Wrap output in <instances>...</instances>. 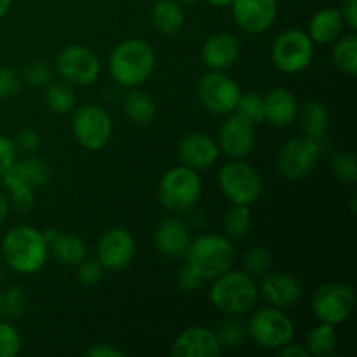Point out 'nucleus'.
I'll use <instances>...</instances> for the list:
<instances>
[{
	"instance_id": "nucleus-1",
	"label": "nucleus",
	"mask_w": 357,
	"mask_h": 357,
	"mask_svg": "<svg viewBox=\"0 0 357 357\" xmlns=\"http://www.w3.org/2000/svg\"><path fill=\"white\" fill-rule=\"evenodd\" d=\"M157 65L153 45L143 38L121 40L108 56V72L115 84L135 89L150 79Z\"/></svg>"
},
{
	"instance_id": "nucleus-2",
	"label": "nucleus",
	"mask_w": 357,
	"mask_h": 357,
	"mask_svg": "<svg viewBox=\"0 0 357 357\" xmlns=\"http://www.w3.org/2000/svg\"><path fill=\"white\" fill-rule=\"evenodd\" d=\"M3 265L17 274H37L49 258V244L44 232L31 225H17L2 239Z\"/></svg>"
},
{
	"instance_id": "nucleus-3",
	"label": "nucleus",
	"mask_w": 357,
	"mask_h": 357,
	"mask_svg": "<svg viewBox=\"0 0 357 357\" xmlns=\"http://www.w3.org/2000/svg\"><path fill=\"white\" fill-rule=\"evenodd\" d=\"M257 279L244 271H227L213 279L209 289L211 305L223 316H243L250 312L258 302Z\"/></svg>"
},
{
	"instance_id": "nucleus-4",
	"label": "nucleus",
	"mask_w": 357,
	"mask_h": 357,
	"mask_svg": "<svg viewBox=\"0 0 357 357\" xmlns=\"http://www.w3.org/2000/svg\"><path fill=\"white\" fill-rule=\"evenodd\" d=\"M187 265H190L202 279H215L230 271L236 260L232 241L220 234H204L190 241L187 253Z\"/></svg>"
},
{
	"instance_id": "nucleus-5",
	"label": "nucleus",
	"mask_w": 357,
	"mask_h": 357,
	"mask_svg": "<svg viewBox=\"0 0 357 357\" xmlns=\"http://www.w3.org/2000/svg\"><path fill=\"white\" fill-rule=\"evenodd\" d=\"M159 201L167 211L171 213H185L190 211L202 194V181L197 171L190 167L178 164L171 167L160 176Z\"/></svg>"
},
{
	"instance_id": "nucleus-6",
	"label": "nucleus",
	"mask_w": 357,
	"mask_h": 357,
	"mask_svg": "<svg viewBox=\"0 0 357 357\" xmlns=\"http://www.w3.org/2000/svg\"><path fill=\"white\" fill-rule=\"evenodd\" d=\"M248 338L258 347L267 351H279L295 338V324L284 309L267 305L260 307L250 316L246 324Z\"/></svg>"
},
{
	"instance_id": "nucleus-7",
	"label": "nucleus",
	"mask_w": 357,
	"mask_h": 357,
	"mask_svg": "<svg viewBox=\"0 0 357 357\" xmlns=\"http://www.w3.org/2000/svg\"><path fill=\"white\" fill-rule=\"evenodd\" d=\"M72 132L82 149L100 152L110 143L114 135V121L100 105H79L72 112Z\"/></svg>"
},
{
	"instance_id": "nucleus-8",
	"label": "nucleus",
	"mask_w": 357,
	"mask_h": 357,
	"mask_svg": "<svg viewBox=\"0 0 357 357\" xmlns=\"http://www.w3.org/2000/svg\"><path fill=\"white\" fill-rule=\"evenodd\" d=\"M357 295L344 281H328L321 284L310 300V310L319 323L338 326L354 314Z\"/></svg>"
},
{
	"instance_id": "nucleus-9",
	"label": "nucleus",
	"mask_w": 357,
	"mask_h": 357,
	"mask_svg": "<svg viewBox=\"0 0 357 357\" xmlns=\"http://www.w3.org/2000/svg\"><path fill=\"white\" fill-rule=\"evenodd\" d=\"M218 187L232 204L251 206L264 192V180L251 164L243 159H232L220 167Z\"/></svg>"
},
{
	"instance_id": "nucleus-10",
	"label": "nucleus",
	"mask_w": 357,
	"mask_h": 357,
	"mask_svg": "<svg viewBox=\"0 0 357 357\" xmlns=\"http://www.w3.org/2000/svg\"><path fill=\"white\" fill-rule=\"evenodd\" d=\"M309 33L300 28H289L281 31L272 42V63L282 73H300L309 68L314 61L316 47Z\"/></svg>"
},
{
	"instance_id": "nucleus-11",
	"label": "nucleus",
	"mask_w": 357,
	"mask_h": 357,
	"mask_svg": "<svg viewBox=\"0 0 357 357\" xmlns=\"http://www.w3.org/2000/svg\"><path fill=\"white\" fill-rule=\"evenodd\" d=\"M54 72L72 86L86 87L98 80L101 61L96 52L82 44H70L58 52L54 59Z\"/></svg>"
},
{
	"instance_id": "nucleus-12",
	"label": "nucleus",
	"mask_w": 357,
	"mask_h": 357,
	"mask_svg": "<svg viewBox=\"0 0 357 357\" xmlns=\"http://www.w3.org/2000/svg\"><path fill=\"white\" fill-rule=\"evenodd\" d=\"M241 86L225 72L209 70L199 79L197 98L206 112L216 117L234 114L241 96Z\"/></svg>"
},
{
	"instance_id": "nucleus-13",
	"label": "nucleus",
	"mask_w": 357,
	"mask_h": 357,
	"mask_svg": "<svg viewBox=\"0 0 357 357\" xmlns=\"http://www.w3.org/2000/svg\"><path fill=\"white\" fill-rule=\"evenodd\" d=\"M321 157L319 139L296 136L286 142L278 155V169L288 181H300L312 173Z\"/></svg>"
},
{
	"instance_id": "nucleus-14",
	"label": "nucleus",
	"mask_w": 357,
	"mask_h": 357,
	"mask_svg": "<svg viewBox=\"0 0 357 357\" xmlns=\"http://www.w3.org/2000/svg\"><path fill=\"white\" fill-rule=\"evenodd\" d=\"M136 257L135 236L124 227L105 230L96 243V260L105 271H122L129 267Z\"/></svg>"
},
{
	"instance_id": "nucleus-15",
	"label": "nucleus",
	"mask_w": 357,
	"mask_h": 357,
	"mask_svg": "<svg viewBox=\"0 0 357 357\" xmlns=\"http://www.w3.org/2000/svg\"><path fill=\"white\" fill-rule=\"evenodd\" d=\"M216 143L220 146V152H223L230 159H244L253 152L257 145V131H255V126L244 121L243 117L237 114H229L225 115V121L220 126Z\"/></svg>"
},
{
	"instance_id": "nucleus-16",
	"label": "nucleus",
	"mask_w": 357,
	"mask_h": 357,
	"mask_svg": "<svg viewBox=\"0 0 357 357\" xmlns=\"http://www.w3.org/2000/svg\"><path fill=\"white\" fill-rule=\"evenodd\" d=\"M237 26L250 35L267 31L278 20V0H234L230 3Z\"/></svg>"
},
{
	"instance_id": "nucleus-17",
	"label": "nucleus",
	"mask_w": 357,
	"mask_h": 357,
	"mask_svg": "<svg viewBox=\"0 0 357 357\" xmlns=\"http://www.w3.org/2000/svg\"><path fill=\"white\" fill-rule=\"evenodd\" d=\"M220 157V146L215 138L202 131H192L178 143V159L194 171L209 169Z\"/></svg>"
},
{
	"instance_id": "nucleus-18",
	"label": "nucleus",
	"mask_w": 357,
	"mask_h": 357,
	"mask_svg": "<svg viewBox=\"0 0 357 357\" xmlns=\"http://www.w3.org/2000/svg\"><path fill=\"white\" fill-rule=\"evenodd\" d=\"M258 291H260V295L264 296L268 305L279 307V309H288V307L296 305L303 295L302 284L298 282V279L293 278L288 272L281 271H268L261 278Z\"/></svg>"
},
{
	"instance_id": "nucleus-19",
	"label": "nucleus",
	"mask_w": 357,
	"mask_h": 357,
	"mask_svg": "<svg viewBox=\"0 0 357 357\" xmlns=\"http://www.w3.org/2000/svg\"><path fill=\"white\" fill-rule=\"evenodd\" d=\"M222 354L215 331L206 326H188L171 345L173 357H216Z\"/></svg>"
},
{
	"instance_id": "nucleus-20",
	"label": "nucleus",
	"mask_w": 357,
	"mask_h": 357,
	"mask_svg": "<svg viewBox=\"0 0 357 357\" xmlns=\"http://www.w3.org/2000/svg\"><path fill=\"white\" fill-rule=\"evenodd\" d=\"M241 56V44L229 31H218L206 38L201 49V61L208 70L225 72L232 68Z\"/></svg>"
},
{
	"instance_id": "nucleus-21",
	"label": "nucleus",
	"mask_w": 357,
	"mask_h": 357,
	"mask_svg": "<svg viewBox=\"0 0 357 357\" xmlns=\"http://www.w3.org/2000/svg\"><path fill=\"white\" fill-rule=\"evenodd\" d=\"M190 229L180 218H166L157 225L153 234L155 250L164 257H185L190 246Z\"/></svg>"
},
{
	"instance_id": "nucleus-22",
	"label": "nucleus",
	"mask_w": 357,
	"mask_h": 357,
	"mask_svg": "<svg viewBox=\"0 0 357 357\" xmlns=\"http://www.w3.org/2000/svg\"><path fill=\"white\" fill-rule=\"evenodd\" d=\"M49 244V253L61 265L77 267L87 258V244L82 237L72 232H61L56 229L42 230Z\"/></svg>"
},
{
	"instance_id": "nucleus-23",
	"label": "nucleus",
	"mask_w": 357,
	"mask_h": 357,
	"mask_svg": "<svg viewBox=\"0 0 357 357\" xmlns=\"http://www.w3.org/2000/svg\"><path fill=\"white\" fill-rule=\"evenodd\" d=\"M265 122L274 128H288L298 117V100L286 87H274L264 96Z\"/></svg>"
},
{
	"instance_id": "nucleus-24",
	"label": "nucleus",
	"mask_w": 357,
	"mask_h": 357,
	"mask_svg": "<svg viewBox=\"0 0 357 357\" xmlns=\"http://www.w3.org/2000/svg\"><path fill=\"white\" fill-rule=\"evenodd\" d=\"M345 30V23L342 20V14L338 7H324V9L317 10L312 16L309 23V33L310 40L314 44L328 45L333 44Z\"/></svg>"
},
{
	"instance_id": "nucleus-25",
	"label": "nucleus",
	"mask_w": 357,
	"mask_h": 357,
	"mask_svg": "<svg viewBox=\"0 0 357 357\" xmlns=\"http://www.w3.org/2000/svg\"><path fill=\"white\" fill-rule=\"evenodd\" d=\"M152 26L162 35H176L185 26V10L176 0H155L150 10Z\"/></svg>"
},
{
	"instance_id": "nucleus-26",
	"label": "nucleus",
	"mask_w": 357,
	"mask_h": 357,
	"mask_svg": "<svg viewBox=\"0 0 357 357\" xmlns=\"http://www.w3.org/2000/svg\"><path fill=\"white\" fill-rule=\"evenodd\" d=\"M296 121H298L303 136L321 139L326 135L328 126H330V112L321 101H307L298 108Z\"/></svg>"
},
{
	"instance_id": "nucleus-27",
	"label": "nucleus",
	"mask_w": 357,
	"mask_h": 357,
	"mask_svg": "<svg viewBox=\"0 0 357 357\" xmlns=\"http://www.w3.org/2000/svg\"><path fill=\"white\" fill-rule=\"evenodd\" d=\"M124 114L132 124L149 126L155 121L157 105L149 93L135 87L124 98Z\"/></svg>"
},
{
	"instance_id": "nucleus-28",
	"label": "nucleus",
	"mask_w": 357,
	"mask_h": 357,
	"mask_svg": "<svg viewBox=\"0 0 357 357\" xmlns=\"http://www.w3.org/2000/svg\"><path fill=\"white\" fill-rule=\"evenodd\" d=\"M0 178H2V185L6 188L10 206H14L20 211H28V209L33 208L35 188H31L13 167Z\"/></svg>"
},
{
	"instance_id": "nucleus-29",
	"label": "nucleus",
	"mask_w": 357,
	"mask_h": 357,
	"mask_svg": "<svg viewBox=\"0 0 357 357\" xmlns=\"http://www.w3.org/2000/svg\"><path fill=\"white\" fill-rule=\"evenodd\" d=\"M44 101L45 107L51 112L58 115L72 114L73 108L77 107V93L75 86L65 82V80H59L54 82L52 80L47 87H44Z\"/></svg>"
},
{
	"instance_id": "nucleus-30",
	"label": "nucleus",
	"mask_w": 357,
	"mask_h": 357,
	"mask_svg": "<svg viewBox=\"0 0 357 357\" xmlns=\"http://www.w3.org/2000/svg\"><path fill=\"white\" fill-rule=\"evenodd\" d=\"M331 59H333V65L342 73H345L349 77H354L357 73V35L342 33L333 42Z\"/></svg>"
},
{
	"instance_id": "nucleus-31",
	"label": "nucleus",
	"mask_w": 357,
	"mask_h": 357,
	"mask_svg": "<svg viewBox=\"0 0 357 357\" xmlns=\"http://www.w3.org/2000/svg\"><path fill=\"white\" fill-rule=\"evenodd\" d=\"M13 169L30 185L31 188H40L44 185H47L52 178V169L47 164V160L42 159V157L30 155L23 160H17L13 166Z\"/></svg>"
},
{
	"instance_id": "nucleus-32",
	"label": "nucleus",
	"mask_w": 357,
	"mask_h": 357,
	"mask_svg": "<svg viewBox=\"0 0 357 357\" xmlns=\"http://www.w3.org/2000/svg\"><path fill=\"white\" fill-rule=\"evenodd\" d=\"M338 345V335L333 324L319 323L307 333L305 349L309 356L326 357L335 352Z\"/></svg>"
},
{
	"instance_id": "nucleus-33",
	"label": "nucleus",
	"mask_w": 357,
	"mask_h": 357,
	"mask_svg": "<svg viewBox=\"0 0 357 357\" xmlns=\"http://www.w3.org/2000/svg\"><path fill=\"white\" fill-rule=\"evenodd\" d=\"M251 223V209L250 206L232 204V208L223 215V232L230 241H239L250 234Z\"/></svg>"
},
{
	"instance_id": "nucleus-34",
	"label": "nucleus",
	"mask_w": 357,
	"mask_h": 357,
	"mask_svg": "<svg viewBox=\"0 0 357 357\" xmlns=\"http://www.w3.org/2000/svg\"><path fill=\"white\" fill-rule=\"evenodd\" d=\"M215 331L216 340H218L220 347L223 349H237L246 342L248 338V328L246 324L236 319V316H229V319L222 321L216 326Z\"/></svg>"
},
{
	"instance_id": "nucleus-35",
	"label": "nucleus",
	"mask_w": 357,
	"mask_h": 357,
	"mask_svg": "<svg viewBox=\"0 0 357 357\" xmlns=\"http://www.w3.org/2000/svg\"><path fill=\"white\" fill-rule=\"evenodd\" d=\"M234 114H237L239 117H243L244 121H248L250 124H253L255 128L265 122V105H264V96L257 91H248V93H241L239 101H237V107L234 110Z\"/></svg>"
},
{
	"instance_id": "nucleus-36",
	"label": "nucleus",
	"mask_w": 357,
	"mask_h": 357,
	"mask_svg": "<svg viewBox=\"0 0 357 357\" xmlns=\"http://www.w3.org/2000/svg\"><path fill=\"white\" fill-rule=\"evenodd\" d=\"M331 174L337 181L344 185H354L357 181V160L354 153L351 152H337L331 157L330 162Z\"/></svg>"
},
{
	"instance_id": "nucleus-37",
	"label": "nucleus",
	"mask_w": 357,
	"mask_h": 357,
	"mask_svg": "<svg viewBox=\"0 0 357 357\" xmlns=\"http://www.w3.org/2000/svg\"><path fill=\"white\" fill-rule=\"evenodd\" d=\"M54 66L44 59H35L24 66L21 79L23 84H28L31 87H47L54 79Z\"/></svg>"
},
{
	"instance_id": "nucleus-38",
	"label": "nucleus",
	"mask_w": 357,
	"mask_h": 357,
	"mask_svg": "<svg viewBox=\"0 0 357 357\" xmlns=\"http://www.w3.org/2000/svg\"><path fill=\"white\" fill-rule=\"evenodd\" d=\"M28 295L21 286H10L2 291V316L9 319H20L26 312Z\"/></svg>"
},
{
	"instance_id": "nucleus-39",
	"label": "nucleus",
	"mask_w": 357,
	"mask_h": 357,
	"mask_svg": "<svg viewBox=\"0 0 357 357\" xmlns=\"http://www.w3.org/2000/svg\"><path fill=\"white\" fill-rule=\"evenodd\" d=\"M271 264H272V258L271 253H268L265 248L261 246H255L244 255L243 258V267L246 274H250L251 278L258 279V278H264L268 271H271Z\"/></svg>"
},
{
	"instance_id": "nucleus-40",
	"label": "nucleus",
	"mask_w": 357,
	"mask_h": 357,
	"mask_svg": "<svg viewBox=\"0 0 357 357\" xmlns=\"http://www.w3.org/2000/svg\"><path fill=\"white\" fill-rule=\"evenodd\" d=\"M23 347V338L14 324L0 321V357H16Z\"/></svg>"
},
{
	"instance_id": "nucleus-41",
	"label": "nucleus",
	"mask_w": 357,
	"mask_h": 357,
	"mask_svg": "<svg viewBox=\"0 0 357 357\" xmlns=\"http://www.w3.org/2000/svg\"><path fill=\"white\" fill-rule=\"evenodd\" d=\"M23 86V79L17 70L3 66L0 68V100H9L14 98L21 91Z\"/></svg>"
},
{
	"instance_id": "nucleus-42",
	"label": "nucleus",
	"mask_w": 357,
	"mask_h": 357,
	"mask_svg": "<svg viewBox=\"0 0 357 357\" xmlns=\"http://www.w3.org/2000/svg\"><path fill=\"white\" fill-rule=\"evenodd\" d=\"M103 275L105 268L96 258H94V260L86 258V260H82L77 265V279H79L84 286H96L98 282L103 279Z\"/></svg>"
},
{
	"instance_id": "nucleus-43",
	"label": "nucleus",
	"mask_w": 357,
	"mask_h": 357,
	"mask_svg": "<svg viewBox=\"0 0 357 357\" xmlns=\"http://www.w3.org/2000/svg\"><path fill=\"white\" fill-rule=\"evenodd\" d=\"M14 145H16L17 152L24 153H35L37 149L40 146V135H38L37 129L33 128H24L21 131L16 132L14 136Z\"/></svg>"
},
{
	"instance_id": "nucleus-44",
	"label": "nucleus",
	"mask_w": 357,
	"mask_h": 357,
	"mask_svg": "<svg viewBox=\"0 0 357 357\" xmlns=\"http://www.w3.org/2000/svg\"><path fill=\"white\" fill-rule=\"evenodd\" d=\"M17 162V149L7 136L0 135V176L6 174Z\"/></svg>"
},
{
	"instance_id": "nucleus-45",
	"label": "nucleus",
	"mask_w": 357,
	"mask_h": 357,
	"mask_svg": "<svg viewBox=\"0 0 357 357\" xmlns=\"http://www.w3.org/2000/svg\"><path fill=\"white\" fill-rule=\"evenodd\" d=\"M176 281L181 291H197L204 279H202L190 265H185V267L178 272Z\"/></svg>"
},
{
	"instance_id": "nucleus-46",
	"label": "nucleus",
	"mask_w": 357,
	"mask_h": 357,
	"mask_svg": "<svg viewBox=\"0 0 357 357\" xmlns=\"http://www.w3.org/2000/svg\"><path fill=\"white\" fill-rule=\"evenodd\" d=\"M344 20L345 26L351 28L352 31L357 30V0H344L342 6L338 7Z\"/></svg>"
},
{
	"instance_id": "nucleus-47",
	"label": "nucleus",
	"mask_w": 357,
	"mask_h": 357,
	"mask_svg": "<svg viewBox=\"0 0 357 357\" xmlns=\"http://www.w3.org/2000/svg\"><path fill=\"white\" fill-rule=\"evenodd\" d=\"M87 356L91 357H124L126 354L121 351V349L114 347V345H108V344H100V345H94L87 351Z\"/></svg>"
},
{
	"instance_id": "nucleus-48",
	"label": "nucleus",
	"mask_w": 357,
	"mask_h": 357,
	"mask_svg": "<svg viewBox=\"0 0 357 357\" xmlns=\"http://www.w3.org/2000/svg\"><path fill=\"white\" fill-rule=\"evenodd\" d=\"M279 354L282 357H310L309 352H307L305 345L302 344H295V342H289V344H286L284 347L279 349Z\"/></svg>"
},
{
	"instance_id": "nucleus-49",
	"label": "nucleus",
	"mask_w": 357,
	"mask_h": 357,
	"mask_svg": "<svg viewBox=\"0 0 357 357\" xmlns=\"http://www.w3.org/2000/svg\"><path fill=\"white\" fill-rule=\"evenodd\" d=\"M9 209H10V202L9 197L3 190H0V227L6 223L7 216H9Z\"/></svg>"
},
{
	"instance_id": "nucleus-50",
	"label": "nucleus",
	"mask_w": 357,
	"mask_h": 357,
	"mask_svg": "<svg viewBox=\"0 0 357 357\" xmlns=\"http://www.w3.org/2000/svg\"><path fill=\"white\" fill-rule=\"evenodd\" d=\"M206 2L213 7H218V9H225V7H230L234 0H206Z\"/></svg>"
},
{
	"instance_id": "nucleus-51",
	"label": "nucleus",
	"mask_w": 357,
	"mask_h": 357,
	"mask_svg": "<svg viewBox=\"0 0 357 357\" xmlns=\"http://www.w3.org/2000/svg\"><path fill=\"white\" fill-rule=\"evenodd\" d=\"M10 6H13V0H0V20L9 13Z\"/></svg>"
},
{
	"instance_id": "nucleus-52",
	"label": "nucleus",
	"mask_w": 357,
	"mask_h": 357,
	"mask_svg": "<svg viewBox=\"0 0 357 357\" xmlns=\"http://www.w3.org/2000/svg\"><path fill=\"white\" fill-rule=\"evenodd\" d=\"M178 3H181V6H194V3H197L199 0H176Z\"/></svg>"
},
{
	"instance_id": "nucleus-53",
	"label": "nucleus",
	"mask_w": 357,
	"mask_h": 357,
	"mask_svg": "<svg viewBox=\"0 0 357 357\" xmlns=\"http://www.w3.org/2000/svg\"><path fill=\"white\" fill-rule=\"evenodd\" d=\"M3 278V261L0 260V279Z\"/></svg>"
},
{
	"instance_id": "nucleus-54",
	"label": "nucleus",
	"mask_w": 357,
	"mask_h": 357,
	"mask_svg": "<svg viewBox=\"0 0 357 357\" xmlns=\"http://www.w3.org/2000/svg\"><path fill=\"white\" fill-rule=\"evenodd\" d=\"M0 317H2V289H0Z\"/></svg>"
}]
</instances>
